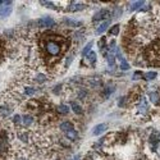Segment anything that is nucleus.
Masks as SVG:
<instances>
[{"mask_svg":"<svg viewBox=\"0 0 160 160\" xmlns=\"http://www.w3.org/2000/svg\"><path fill=\"white\" fill-rule=\"evenodd\" d=\"M71 105H72V110L74 111L76 114H82V111H83V110H82V106L80 105V104H77V102L73 101Z\"/></svg>","mask_w":160,"mask_h":160,"instance_id":"2eb2a0df","label":"nucleus"},{"mask_svg":"<svg viewBox=\"0 0 160 160\" xmlns=\"http://www.w3.org/2000/svg\"><path fill=\"white\" fill-rule=\"evenodd\" d=\"M57 110H58V113L63 114V115H67V114L69 113V108H68L67 105H63V104H60V105H58Z\"/></svg>","mask_w":160,"mask_h":160,"instance_id":"4468645a","label":"nucleus"},{"mask_svg":"<svg viewBox=\"0 0 160 160\" xmlns=\"http://www.w3.org/2000/svg\"><path fill=\"white\" fill-rule=\"evenodd\" d=\"M113 50H114V49H111V51H109V53H108V55H106L109 66H114V63H115V57H114V54H113Z\"/></svg>","mask_w":160,"mask_h":160,"instance_id":"dca6fc26","label":"nucleus"},{"mask_svg":"<svg viewBox=\"0 0 160 160\" xmlns=\"http://www.w3.org/2000/svg\"><path fill=\"white\" fill-rule=\"evenodd\" d=\"M119 29H120V27H119V24H115V26H113V27L110 28V31H109V33L111 35V36H116V35L119 33Z\"/></svg>","mask_w":160,"mask_h":160,"instance_id":"aec40b11","label":"nucleus"},{"mask_svg":"<svg viewBox=\"0 0 160 160\" xmlns=\"http://www.w3.org/2000/svg\"><path fill=\"white\" fill-rule=\"evenodd\" d=\"M146 59L151 66H160V41L150 45L146 50Z\"/></svg>","mask_w":160,"mask_h":160,"instance_id":"f03ea898","label":"nucleus"},{"mask_svg":"<svg viewBox=\"0 0 160 160\" xmlns=\"http://www.w3.org/2000/svg\"><path fill=\"white\" fill-rule=\"evenodd\" d=\"M92 44L94 42H88V44L83 47V50H82V55H83V57H86V55L90 53V50H91V47H92Z\"/></svg>","mask_w":160,"mask_h":160,"instance_id":"412c9836","label":"nucleus"},{"mask_svg":"<svg viewBox=\"0 0 160 160\" xmlns=\"http://www.w3.org/2000/svg\"><path fill=\"white\" fill-rule=\"evenodd\" d=\"M120 68H122L123 71H128V69H129V64L127 63V60H126V59L120 62Z\"/></svg>","mask_w":160,"mask_h":160,"instance_id":"bb28decb","label":"nucleus"},{"mask_svg":"<svg viewBox=\"0 0 160 160\" xmlns=\"http://www.w3.org/2000/svg\"><path fill=\"white\" fill-rule=\"evenodd\" d=\"M105 129H106V124H104V123L102 124H97V126L92 129V133H94V136H99V135H101Z\"/></svg>","mask_w":160,"mask_h":160,"instance_id":"6e6552de","label":"nucleus"},{"mask_svg":"<svg viewBox=\"0 0 160 160\" xmlns=\"http://www.w3.org/2000/svg\"><path fill=\"white\" fill-rule=\"evenodd\" d=\"M109 24H110L109 21H104V22L96 28V35H101V33H104V32H105L106 29H108V27H109Z\"/></svg>","mask_w":160,"mask_h":160,"instance_id":"39448f33","label":"nucleus"},{"mask_svg":"<svg viewBox=\"0 0 160 160\" xmlns=\"http://www.w3.org/2000/svg\"><path fill=\"white\" fill-rule=\"evenodd\" d=\"M60 129L66 133L68 131H72V129H74V127H73V124L71 122H63L62 124H60Z\"/></svg>","mask_w":160,"mask_h":160,"instance_id":"9b49d317","label":"nucleus"},{"mask_svg":"<svg viewBox=\"0 0 160 160\" xmlns=\"http://www.w3.org/2000/svg\"><path fill=\"white\" fill-rule=\"evenodd\" d=\"M87 57H88L90 62H91L92 64H95V62H96V54H95L94 51H90V53L87 54Z\"/></svg>","mask_w":160,"mask_h":160,"instance_id":"393cba45","label":"nucleus"},{"mask_svg":"<svg viewBox=\"0 0 160 160\" xmlns=\"http://www.w3.org/2000/svg\"><path fill=\"white\" fill-rule=\"evenodd\" d=\"M145 1H142V0H137V1H132L129 3V10H137L140 9L141 7H144Z\"/></svg>","mask_w":160,"mask_h":160,"instance_id":"0eeeda50","label":"nucleus"},{"mask_svg":"<svg viewBox=\"0 0 160 160\" xmlns=\"http://www.w3.org/2000/svg\"><path fill=\"white\" fill-rule=\"evenodd\" d=\"M66 136H67L68 138H71V140H76V138L78 137V133L76 132V129H72V131L66 132Z\"/></svg>","mask_w":160,"mask_h":160,"instance_id":"a211bd4d","label":"nucleus"},{"mask_svg":"<svg viewBox=\"0 0 160 160\" xmlns=\"http://www.w3.org/2000/svg\"><path fill=\"white\" fill-rule=\"evenodd\" d=\"M141 77V72H136L135 76H133V80H138Z\"/></svg>","mask_w":160,"mask_h":160,"instance_id":"7c9ffc66","label":"nucleus"},{"mask_svg":"<svg viewBox=\"0 0 160 160\" xmlns=\"http://www.w3.org/2000/svg\"><path fill=\"white\" fill-rule=\"evenodd\" d=\"M88 83L91 85V86H94V87H96V86H99L101 83V80L99 78V77H94V78H90L88 80Z\"/></svg>","mask_w":160,"mask_h":160,"instance_id":"f3484780","label":"nucleus"},{"mask_svg":"<svg viewBox=\"0 0 160 160\" xmlns=\"http://www.w3.org/2000/svg\"><path fill=\"white\" fill-rule=\"evenodd\" d=\"M82 9H85V5H83V4L72 3L71 5L68 7V10H69V12H78V10H82Z\"/></svg>","mask_w":160,"mask_h":160,"instance_id":"1a4fd4ad","label":"nucleus"},{"mask_svg":"<svg viewBox=\"0 0 160 160\" xmlns=\"http://www.w3.org/2000/svg\"><path fill=\"white\" fill-rule=\"evenodd\" d=\"M22 122L26 127H28V126H31V124L33 123V116L32 115H29V114H26L22 116Z\"/></svg>","mask_w":160,"mask_h":160,"instance_id":"f8f14e48","label":"nucleus"},{"mask_svg":"<svg viewBox=\"0 0 160 160\" xmlns=\"http://www.w3.org/2000/svg\"><path fill=\"white\" fill-rule=\"evenodd\" d=\"M42 5H45V7H47V8H51V9H55V5L51 1H40Z\"/></svg>","mask_w":160,"mask_h":160,"instance_id":"cd10ccee","label":"nucleus"},{"mask_svg":"<svg viewBox=\"0 0 160 160\" xmlns=\"http://www.w3.org/2000/svg\"><path fill=\"white\" fill-rule=\"evenodd\" d=\"M154 78H156V73H155V72H149V73H146V74H145V80L146 81H151Z\"/></svg>","mask_w":160,"mask_h":160,"instance_id":"5701e85b","label":"nucleus"},{"mask_svg":"<svg viewBox=\"0 0 160 160\" xmlns=\"http://www.w3.org/2000/svg\"><path fill=\"white\" fill-rule=\"evenodd\" d=\"M150 100L153 101L155 105H159V104H160V96H159V94L156 91H151L150 92Z\"/></svg>","mask_w":160,"mask_h":160,"instance_id":"ddd939ff","label":"nucleus"},{"mask_svg":"<svg viewBox=\"0 0 160 160\" xmlns=\"http://www.w3.org/2000/svg\"><path fill=\"white\" fill-rule=\"evenodd\" d=\"M64 23H67L68 26H71V27H80V26L82 24V22H80V21H76V19H69V18H64L63 19Z\"/></svg>","mask_w":160,"mask_h":160,"instance_id":"9d476101","label":"nucleus"},{"mask_svg":"<svg viewBox=\"0 0 160 160\" xmlns=\"http://www.w3.org/2000/svg\"><path fill=\"white\" fill-rule=\"evenodd\" d=\"M13 113V106H10L9 104H1L0 105V116L1 118H7Z\"/></svg>","mask_w":160,"mask_h":160,"instance_id":"7ed1b4c3","label":"nucleus"},{"mask_svg":"<svg viewBox=\"0 0 160 160\" xmlns=\"http://www.w3.org/2000/svg\"><path fill=\"white\" fill-rule=\"evenodd\" d=\"M106 15H108V10H106V9L100 10V12H97L96 14L92 17V21H94V22H97V21H101L102 18H105Z\"/></svg>","mask_w":160,"mask_h":160,"instance_id":"423d86ee","label":"nucleus"},{"mask_svg":"<svg viewBox=\"0 0 160 160\" xmlns=\"http://www.w3.org/2000/svg\"><path fill=\"white\" fill-rule=\"evenodd\" d=\"M38 24L41 27H53L55 24V21L53 18H50V17H44V18H41L38 21Z\"/></svg>","mask_w":160,"mask_h":160,"instance_id":"20e7f679","label":"nucleus"},{"mask_svg":"<svg viewBox=\"0 0 160 160\" xmlns=\"http://www.w3.org/2000/svg\"><path fill=\"white\" fill-rule=\"evenodd\" d=\"M138 108H140V111L147 110V102H146L145 99H141V102H140V105H138Z\"/></svg>","mask_w":160,"mask_h":160,"instance_id":"4be33fe9","label":"nucleus"},{"mask_svg":"<svg viewBox=\"0 0 160 160\" xmlns=\"http://www.w3.org/2000/svg\"><path fill=\"white\" fill-rule=\"evenodd\" d=\"M86 90H80V92H78V96L81 97V99H83V97H86Z\"/></svg>","mask_w":160,"mask_h":160,"instance_id":"c756f323","label":"nucleus"},{"mask_svg":"<svg viewBox=\"0 0 160 160\" xmlns=\"http://www.w3.org/2000/svg\"><path fill=\"white\" fill-rule=\"evenodd\" d=\"M36 81H37V82H40V83H42V82H45V81H46L45 74H38V76L36 77Z\"/></svg>","mask_w":160,"mask_h":160,"instance_id":"c85d7f7f","label":"nucleus"},{"mask_svg":"<svg viewBox=\"0 0 160 160\" xmlns=\"http://www.w3.org/2000/svg\"><path fill=\"white\" fill-rule=\"evenodd\" d=\"M13 123L15 124V126H18V124H21V120H22V118H21V115H18V114H15L14 116H13Z\"/></svg>","mask_w":160,"mask_h":160,"instance_id":"a878e982","label":"nucleus"},{"mask_svg":"<svg viewBox=\"0 0 160 160\" xmlns=\"http://www.w3.org/2000/svg\"><path fill=\"white\" fill-rule=\"evenodd\" d=\"M35 91H36V90L33 87H24V95H27V96H32Z\"/></svg>","mask_w":160,"mask_h":160,"instance_id":"b1692460","label":"nucleus"},{"mask_svg":"<svg viewBox=\"0 0 160 160\" xmlns=\"http://www.w3.org/2000/svg\"><path fill=\"white\" fill-rule=\"evenodd\" d=\"M63 38L58 36V35H53V36H46V38L42 42L45 54L51 59L59 58V55L62 54L63 47H62Z\"/></svg>","mask_w":160,"mask_h":160,"instance_id":"f257e3e1","label":"nucleus"},{"mask_svg":"<svg viewBox=\"0 0 160 160\" xmlns=\"http://www.w3.org/2000/svg\"><path fill=\"white\" fill-rule=\"evenodd\" d=\"M114 91V87H111V86H108V87H105V90H104V97L108 99L111 95V92Z\"/></svg>","mask_w":160,"mask_h":160,"instance_id":"6ab92c4d","label":"nucleus"}]
</instances>
